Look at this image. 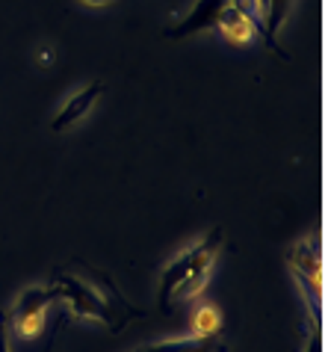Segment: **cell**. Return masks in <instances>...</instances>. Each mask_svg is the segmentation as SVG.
Masks as SVG:
<instances>
[{
	"mask_svg": "<svg viewBox=\"0 0 328 352\" xmlns=\"http://www.w3.org/2000/svg\"><path fill=\"white\" fill-rule=\"evenodd\" d=\"M51 287L56 290V299L69 302L74 320H101L113 331H121L130 320L139 317V311L124 302L115 285L101 272L89 270V278H80L74 272H56Z\"/></svg>",
	"mask_w": 328,
	"mask_h": 352,
	"instance_id": "6da1fadb",
	"label": "cell"
},
{
	"mask_svg": "<svg viewBox=\"0 0 328 352\" xmlns=\"http://www.w3.org/2000/svg\"><path fill=\"white\" fill-rule=\"evenodd\" d=\"M219 246H222V228H213L201 243L189 246L187 252H180V255L169 263V270L163 272V278H160V308L163 311H169V305L178 299L198 296L201 287H204L210 278Z\"/></svg>",
	"mask_w": 328,
	"mask_h": 352,
	"instance_id": "7a4b0ae2",
	"label": "cell"
},
{
	"mask_svg": "<svg viewBox=\"0 0 328 352\" xmlns=\"http://www.w3.org/2000/svg\"><path fill=\"white\" fill-rule=\"evenodd\" d=\"M290 263H293V272H296L298 285L305 287L307 305H311L314 311H320V302H323V258H320L316 243L302 240L293 249Z\"/></svg>",
	"mask_w": 328,
	"mask_h": 352,
	"instance_id": "3957f363",
	"label": "cell"
},
{
	"mask_svg": "<svg viewBox=\"0 0 328 352\" xmlns=\"http://www.w3.org/2000/svg\"><path fill=\"white\" fill-rule=\"evenodd\" d=\"M228 3L231 0H198V3L189 9V15H183L175 27H169L166 38H187V36H196L201 30L216 27V18Z\"/></svg>",
	"mask_w": 328,
	"mask_h": 352,
	"instance_id": "277c9868",
	"label": "cell"
},
{
	"mask_svg": "<svg viewBox=\"0 0 328 352\" xmlns=\"http://www.w3.org/2000/svg\"><path fill=\"white\" fill-rule=\"evenodd\" d=\"M104 92V83L101 80H95V83H89V86H83L77 95H71L69 101H65V107L60 113H56V119L51 122V131H56V133H62V131H69L71 124H77L83 119L86 113L92 110V104L98 101V95Z\"/></svg>",
	"mask_w": 328,
	"mask_h": 352,
	"instance_id": "5b68a950",
	"label": "cell"
},
{
	"mask_svg": "<svg viewBox=\"0 0 328 352\" xmlns=\"http://www.w3.org/2000/svg\"><path fill=\"white\" fill-rule=\"evenodd\" d=\"M231 6H234L237 12L255 27V36L263 38L269 51H275L281 60H287V54L281 51V45H278V38L266 30V12H263V6H260V0H231Z\"/></svg>",
	"mask_w": 328,
	"mask_h": 352,
	"instance_id": "8992f818",
	"label": "cell"
},
{
	"mask_svg": "<svg viewBox=\"0 0 328 352\" xmlns=\"http://www.w3.org/2000/svg\"><path fill=\"white\" fill-rule=\"evenodd\" d=\"M216 27H219V33L225 36L231 45H237V47H239V45H248V42H252V38H255V27L248 24L246 18L239 15L237 9L231 6V3H228L225 9H222V12H219V18H216Z\"/></svg>",
	"mask_w": 328,
	"mask_h": 352,
	"instance_id": "52a82bcc",
	"label": "cell"
},
{
	"mask_svg": "<svg viewBox=\"0 0 328 352\" xmlns=\"http://www.w3.org/2000/svg\"><path fill=\"white\" fill-rule=\"evenodd\" d=\"M56 302V290L54 287H27L24 296L18 299V305L12 308L9 320H21V317H33V314H45L47 305Z\"/></svg>",
	"mask_w": 328,
	"mask_h": 352,
	"instance_id": "ba28073f",
	"label": "cell"
},
{
	"mask_svg": "<svg viewBox=\"0 0 328 352\" xmlns=\"http://www.w3.org/2000/svg\"><path fill=\"white\" fill-rule=\"evenodd\" d=\"M139 352H225V344L219 338H180V340H163V344H151Z\"/></svg>",
	"mask_w": 328,
	"mask_h": 352,
	"instance_id": "9c48e42d",
	"label": "cell"
},
{
	"mask_svg": "<svg viewBox=\"0 0 328 352\" xmlns=\"http://www.w3.org/2000/svg\"><path fill=\"white\" fill-rule=\"evenodd\" d=\"M192 331L196 338H219L222 331V314L216 305H201L196 314H192Z\"/></svg>",
	"mask_w": 328,
	"mask_h": 352,
	"instance_id": "30bf717a",
	"label": "cell"
},
{
	"mask_svg": "<svg viewBox=\"0 0 328 352\" xmlns=\"http://www.w3.org/2000/svg\"><path fill=\"white\" fill-rule=\"evenodd\" d=\"M290 6H293V0H269L266 3V30L272 36H278V30L284 27L287 15H290Z\"/></svg>",
	"mask_w": 328,
	"mask_h": 352,
	"instance_id": "8fae6325",
	"label": "cell"
},
{
	"mask_svg": "<svg viewBox=\"0 0 328 352\" xmlns=\"http://www.w3.org/2000/svg\"><path fill=\"white\" fill-rule=\"evenodd\" d=\"M6 326H9V317L0 314V352H9V331H6Z\"/></svg>",
	"mask_w": 328,
	"mask_h": 352,
	"instance_id": "7c38bea8",
	"label": "cell"
},
{
	"mask_svg": "<svg viewBox=\"0 0 328 352\" xmlns=\"http://www.w3.org/2000/svg\"><path fill=\"white\" fill-rule=\"evenodd\" d=\"M305 352H323V340H320V335H314L311 340H307V346H305Z\"/></svg>",
	"mask_w": 328,
	"mask_h": 352,
	"instance_id": "4fadbf2b",
	"label": "cell"
},
{
	"mask_svg": "<svg viewBox=\"0 0 328 352\" xmlns=\"http://www.w3.org/2000/svg\"><path fill=\"white\" fill-rule=\"evenodd\" d=\"M80 3H86V6H110V3H115V0H80Z\"/></svg>",
	"mask_w": 328,
	"mask_h": 352,
	"instance_id": "5bb4252c",
	"label": "cell"
}]
</instances>
